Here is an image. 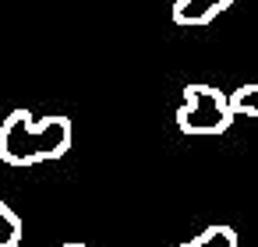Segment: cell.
Masks as SVG:
<instances>
[{
    "mask_svg": "<svg viewBox=\"0 0 258 247\" xmlns=\"http://www.w3.org/2000/svg\"><path fill=\"white\" fill-rule=\"evenodd\" d=\"M71 141H75L71 120L60 113L32 120L29 110H15L0 124V159L8 166H36L60 159L71 152Z\"/></svg>",
    "mask_w": 258,
    "mask_h": 247,
    "instance_id": "cell-1",
    "label": "cell"
},
{
    "mask_svg": "<svg viewBox=\"0 0 258 247\" xmlns=\"http://www.w3.org/2000/svg\"><path fill=\"white\" fill-rule=\"evenodd\" d=\"M237 110L233 99L212 85H187L184 89V103L177 110V127L184 134H223L233 124Z\"/></svg>",
    "mask_w": 258,
    "mask_h": 247,
    "instance_id": "cell-2",
    "label": "cell"
},
{
    "mask_svg": "<svg viewBox=\"0 0 258 247\" xmlns=\"http://www.w3.org/2000/svg\"><path fill=\"white\" fill-rule=\"evenodd\" d=\"M230 4L233 0H177L173 4V22L177 25H209Z\"/></svg>",
    "mask_w": 258,
    "mask_h": 247,
    "instance_id": "cell-3",
    "label": "cell"
},
{
    "mask_svg": "<svg viewBox=\"0 0 258 247\" xmlns=\"http://www.w3.org/2000/svg\"><path fill=\"white\" fill-rule=\"evenodd\" d=\"M180 247H237V233L230 229V226H209V229H202L195 240H184Z\"/></svg>",
    "mask_w": 258,
    "mask_h": 247,
    "instance_id": "cell-4",
    "label": "cell"
},
{
    "mask_svg": "<svg viewBox=\"0 0 258 247\" xmlns=\"http://www.w3.org/2000/svg\"><path fill=\"white\" fill-rule=\"evenodd\" d=\"M18 243H22V219L8 201H0V247H18Z\"/></svg>",
    "mask_w": 258,
    "mask_h": 247,
    "instance_id": "cell-5",
    "label": "cell"
},
{
    "mask_svg": "<svg viewBox=\"0 0 258 247\" xmlns=\"http://www.w3.org/2000/svg\"><path fill=\"white\" fill-rule=\"evenodd\" d=\"M230 99H233V110H237V113L258 120V85H240Z\"/></svg>",
    "mask_w": 258,
    "mask_h": 247,
    "instance_id": "cell-6",
    "label": "cell"
},
{
    "mask_svg": "<svg viewBox=\"0 0 258 247\" xmlns=\"http://www.w3.org/2000/svg\"><path fill=\"white\" fill-rule=\"evenodd\" d=\"M60 247H85V243H78V240H68V243H60Z\"/></svg>",
    "mask_w": 258,
    "mask_h": 247,
    "instance_id": "cell-7",
    "label": "cell"
}]
</instances>
